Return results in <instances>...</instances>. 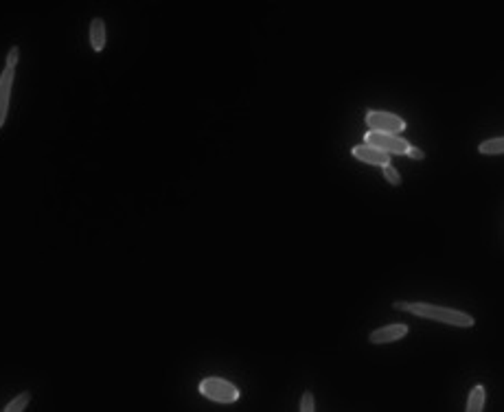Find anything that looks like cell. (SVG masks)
<instances>
[{"instance_id":"cell-15","label":"cell","mask_w":504,"mask_h":412,"mask_svg":"<svg viewBox=\"0 0 504 412\" xmlns=\"http://www.w3.org/2000/svg\"><path fill=\"white\" fill-rule=\"evenodd\" d=\"M18 57H20V49H18V46H13V49L7 53V66H5V68H13V70H16Z\"/></svg>"},{"instance_id":"cell-9","label":"cell","mask_w":504,"mask_h":412,"mask_svg":"<svg viewBox=\"0 0 504 412\" xmlns=\"http://www.w3.org/2000/svg\"><path fill=\"white\" fill-rule=\"evenodd\" d=\"M482 408H485V388L474 386L472 392H469V397H467L465 412H482Z\"/></svg>"},{"instance_id":"cell-4","label":"cell","mask_w":504,"mask_h":412,"mask_svg":"<svg viewBox=\"0 0 504 412\" xmlns=\"http://www.w3.org/2000/svg\"><path fill=\"white\" fill-rule=\"evenodd\" d=\"M364 145L375 147L379 151H384L388 156H403L408 151L410 143L403 139V136H395V134H379V132H369L364 136Z\"/></svg>"},{"instance_id":"cell-13","label":"cell","mask_w":504,"mask_h":412,"mask_svg":"<svg viewBox=\"0 0 504 412\" xmlns=\"http://www.w3.org/2000/svg\"><path fill=\"white\" fill-rule=\"evenodd\" d=\"M300 412H316V404H314V395L307 390L300 399Z\"/></svg>"},{"instance_id":"cell-2","label":"cell","mask_w":504,"mask_h":412,"mask_svg":"<svg viewBox=\"0 0 504 412\" xmlns=\"http://www.w3.org/2000/svg\"><path fill=\"white\" fill-rule=\"evenodd\" d=\"M199 392L217 404H235L239 399V388L221 377H207L199 382Z\"/></svg>"},{"instance_id":"cell-10","label":"cell","mask_w":504,"mask_h":412,"mask_svg":"<svg viewBox=\"0 0 504 412\" xmlns=\"http://www.w3.org/2000/svg\"><path fill=\"white\" fill-rule=\"evenodd\" d=\"M478 151L485 154V156L504 154V136H498V139H489V141H482V143L478 145Z\"/></svg>"},{"instance_id":"cell-6","label":"cell","mask_w":504,"mask_h":412,"mask_svg":"<svg viewBox=\"0 0 504 412\" xmlns=\"http://www.w3.org/2000/svg\"><path fill=\"white\" fill-rule=\"evenodd\" d=\"M406 336H408V325H386L371 331L369 340L373 344H386V342H397Z\"/></svg>"},{"instance_id":"cell-11","label":"cell","mask_w":504,"mask_h":412,"mask_svg":"<svg viewBox=\"0 0 504 412\" xmlns=\"http://www.w3.org/2000/svg\"><path fill=\"white\" fill-rule=\"evenodd\" d=\"M29 401H31V395H29V392H23V395H18L16 399H11L5 406V412H23Z\"/></svg>"},{"instance_id":"cell-5","label":"cell","mask_w":504,"mask_h":412,"mask_svg":"<svg viewBox=\"0 0 504 412\" xmlns=\"http://www.w3.org/2000/svg\"><path fill=\"white\" fill-rule=\"evenodd\" d=\"M353 156L359 161V163H364V165H375V167H388L391 165V156L384 154V151H379L375 147H369V145H355L353 147Z\"/></svg>"},{"instance_id":"cell-8","label":"cell","mask_w":504,"mask_h":412,"mask_svg":"<svg viewBox=\"0 0 504 412\" xmlns=\"http://www.w3.org/2000/svg\"><path fill=\"white\" fill-rule=\"evenodd\" d=\"M90 44H92V51H104L106 46V23L101 20V18H94L90 23Z\"/></svg>"},{"instance_id":"cell-1","label":"cell","mask_w":504,"mask_h":412,"mask_svg":"<svg viewBox=\"0 0 504 412\" xmlns=\"http://www.w3.org/2000/svg\"><path fill=\"white\" fill-rule=\"evenodd\" d=\"M393 307H395L397 311H406V313H412V316L428 318V320L443 323V325H450V327L469 329V327L476 325L474 316H469V313L460 311V309L443 307V305H432V303H412V301H397Z\"/></svg>"},{"instance_id":"cell-3","label":"cell","mask_w":504,"mask_h":412,"mask_svg":"<svg viewBox=\"0 0 504 412\" xmlns=\"http://www.w3.org/2000/svg\"><path fill=\"white\" fill-rule=\"evenodd\" d=\"M367 125L371 132H379V134H395L399 136L403 130H406V121L401 116L386 112V110H369L367 112Z\"/></svg>"},{"instance_id":"cell-14","label":"cell","mask_w":504,"mask_h":412,"mask_svg":"<svg viewBox=\"0 0 504 412\" xmlns=\"http://www.w3.org/2000/svg\"><path fill=\"white\" fill-rule=\"evenodd\" d=\"M406 156H408V158H412V161H423V158H426V151H423L421 147L410 145L408 151H406Z\"/></svg>"},{"instance_id":"cell-12","label":"cell","mask_w":504,"mask_h":412,"mask_svg":"<svg viewBox=\"0 0 504 412\" xmlns=\"http://www.w3.org/2000/svg\"><path fill=\"white\" fill-rule=\"evenodd\" d=\"M384 178H386V182H391L393 187H399V185H401V173H399L393 165L384 167Z\"/></svg>"},{"instance_id":"cell-7","label":"cell","mask_w":504,"mask_h":412,"mask_svg":"<svg viewBox=\"0 0 504 412\" xmlns=\"http://www.w3.org/2000/svg\"><path fill=\"white\" fill-rule=\"evenodd\" d=\"M13 68H5L0 75V127L7 121V110H9V99H11V86H13Z\"/></svg>"}]
</instances>
